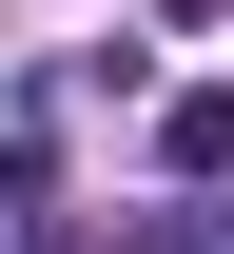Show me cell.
<instances>
[{
  "label": "cell",
  "mask_w": 234,
  "mask_h": 254,
  "mask_svg": "<svg viewBox=\"0 0 234 254\" xmlns=\"http://www.w3.org/2000/svg\"><path fill=\"white\" fill-rule=\"evenodd\" d=\"M156 176H176V195H215V176H234V78L156 98Z\"/></svg>",
  "instance_id": "6da1fadb"
},
{
  "label": "cell",
  "mask_w": 234,
  "mask_h": 254,
  "mask_svg": "<svg viewBox=\"0 0 234 254\" xmlns=\"http://www.w3.org/2000/svg\"><path fill=\"white\" fill-rule=\"evenodd\" d=\"M0 254H98V235H78V215H20V235H0Z\"/></svg>",
  "instance_id": "7a4b0ae2"
},
{
  "label": "cell",
  "mask_w": 234,
  "mask_h": 254,
  "mask_svg": "<svg viewBox=\"0 0 234 254\" xmlns=\"http://www.w3.org/2000/svg\"><path fill=\"white\" fill-rule=\"evenodd\" d=\"M156 20H234V0H156Z\"/></svg>",
  "instance_id": "3957f363"
}]
</instances>
